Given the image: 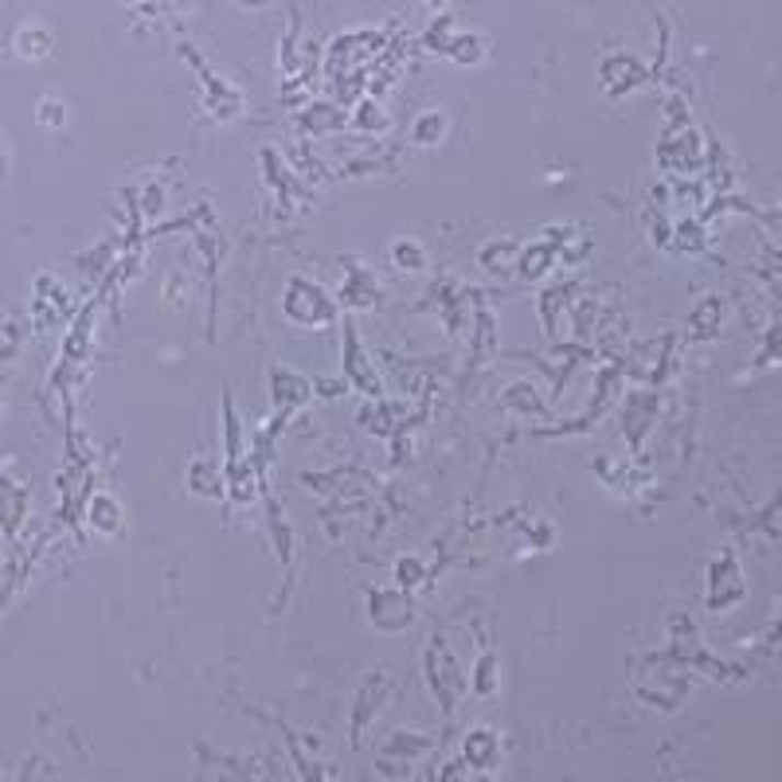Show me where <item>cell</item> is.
Returning <instances> with one entry per match:
<instances>
[{
    "mask_svg": "<svg viewBox=\"0 0 782 782\" xmlns=\"http://www.w3.org/2000/svg\"><path fill=\"white\" fill-rule=\"evenodd\" d=\"M415 141L419 145H434V141H442L446 137V114L442 110H427L419 122H415Z\"/></svg>",
    "mask_w": 782,
    "mask_h": 782,
    "instance_id": "1",
    "label": "cell"
},
{
    "mask_svg": "<svg viewBox=\"0 0 782 782\" xmlns=\"http://www.w3.org/2000/svg\"><path fill=\"white\" fill-rule=\"evenodd\" d=\"M392 259H396V267H411V270H423V247L415 243V239H399V243H392Z\"/></svg>",
    "mask_w": 782,
    "mask_h": 782,
    "instance_id": "2",
    "label": "cell"
},
{
    "mask_svg": "<svg viewBox=\"0 0 782 782\" xmlns=\"http://www.w3.org/2000/svg\"><path fill=\"white\" fill-rule=\"evenodd\" d=\"M450 55H454L458 64H474V59H481V39H477V36H458V44L450 47Z\"/></svg>",
    "mask_w": 782,
    "mask_h": 782,
    "instance_id": "3",
    "label": "cell"
},
{
    "mask_svg": "<svg viewBox=\"0 0 782 782\" xmlns=\"http://www.w3.org/2000/svg\"><path fill=\"white\" fill-rule=\"evenodd\" d=\"M423 4H431V9H442V4H446V0H423Z\"/></svg>",
    "mask_w": 782,
    "mask_h": 782,
    "instance_id": "4",
    "label": "cell"
},
{
    "mask_svg": "<svg viewBox=\"0 0 782 782\" xmlns=\"http://www.w3.org/2000/svg\"><path fill=\"white\" fill-rule=\"evenodd\" d=\"M251 4H267V0H251Z\"/></svg>",
    "mask_w": 782,
    "mask_h": 782,
    "instance_id": "5",
    "label": "cell"
}]
</instances>
